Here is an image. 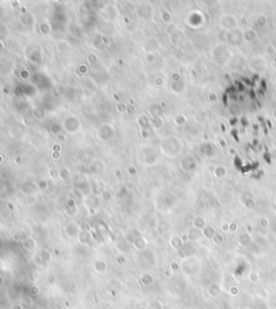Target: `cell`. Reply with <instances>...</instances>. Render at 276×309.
Masks as SVG:
<instances>
[{
	"instance_id": "1",
	"label": "cell",
	"mask_w": 276,
	"mask_h": 309,
	"mask_svg": "<svg viewBox=\"0 0 276 309\" xmlns=\"http://www.w3.org/2000/svg\"><path fill=\"white\" fill-rule=\"evenodd\" d=\"M244 37H245V39H246L247 41H250V40H252L254 37H256V32H254V30H252V29H251V30L249 29V30H247V32H246V34H245Z\"/></svg>"
},
{
	"instance_id": "2",
	"label": "cell",
	"mask_w": 276,
	"mask_h": 309,
	"mask_svg": "<svg viewBox=\"0 0 276 309\" xmlns=\"http://www.w3.org/2000/svg\"><path fill=\"white\" fill-rule=\"evenodd\" d=\"M265 22H267V19H265V17H264V16H260V17L258 19V24H260L261 26L265 25Z\"/></svg>"
},
{
	"instance_id": "3",
	"label": "cell",
	"mask_w": 276,
	"mask_h": 309,
	"mask_svg": "<svg viewBox=\"0 0 276 309\" xmlns=\"http://www.w3.org/2000/svg\"><path fill=\"white\" fill-rule=\"evenodd\" d=\"M209 100H210V101H216V100H217V94L215 95L213 93V94H210L209 95Z\"/></svg>"
}]
</instances>
